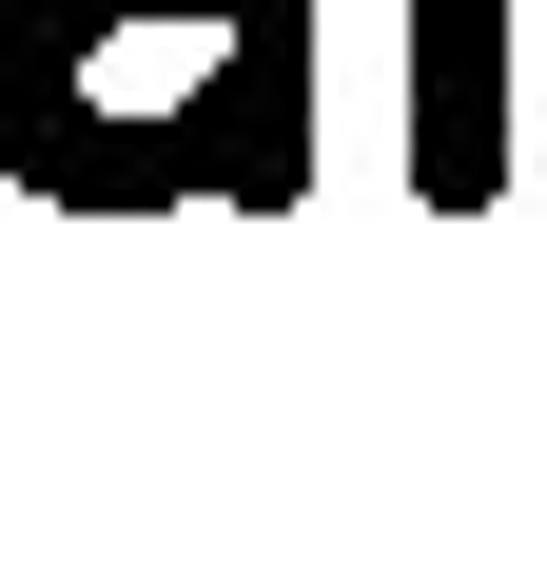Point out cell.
<instances>
[{
	"label": "cell",
	"instance_id": "1",
	"mask_svg": "<svg viewBox=\"0 0 547 567\" xmlns=\"http://www.w3.org/2000/svg\"><path fill=\"white\" fill-rule=\"evenodd\" d=\"M0 176L40 216H293L313 0H0Z\"/></svg>",
	"mask_w": 547,
	"mask_h": 567
},
{
	"label": "cell",
	"instance_id": "2",
	"mask_svg": "<svg viewBox=\"0 0 547 567\" xmlns=\"http://www.w3.org/2000/svg\"><path fill=\"white\" fill-rule=\"evenodd\" d=\"M411 196L508 216V0H411Z\"/></svg>",
	"mask_w": 547,
	"mask_h": 567
}]
</instances>
